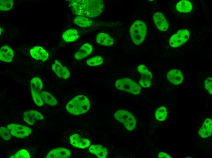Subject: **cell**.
<instances>
[{
	"instance_id": "obj_1",
	"label": "cell",
	"mask_w": 212,
	"mask_h": 158,
	"mask_svg": "<svg viewBox=\"0 0 212 158\" xmlns=\"http://www.w3.org/2000/svg\"><path fill=\"white\" fill-rule=\"evenodd\" d=\"M69 7L76 15L88 18L97 16L104 9L101 0H73L69 2Z\"/></svg>"
},
{
	"instance_id": "obj_2",
	"label": "cell",
	"mask_w": 212,
	"mask_h": 158,
	"mask_svg": "<svg viewBox=\"0 0 212 158\" xmlns=\"http://www.w3.org/2000/svg\"><path fill=\"white\" fill-rule=\"evenodd\" d=\"M90 107V101L86 96L78 95L68 102L66 108L70 114L78 115L86 112Z\"/></svg>"
},
{
	"instance_id": "obj_3",
	"label": "cell",
	"mask_w": 212,
	"mask_h": 158,
	"mask_svg": "<svg viewBox=\"0 0 212 158\" xmlns=\"http://www.w3.org/2000/svg\"><path fill=\"white\" fill-rule=\"evenodd\" d=\"M130 33L133 42L136 45H139L144 40L146 33V24L141 20H137L131 25Z\"/></svg>"
},
{
	"instance_id": "obj_4",
	"label": "cell",
	"mask_w": 212,
	"mask_h": 158,
	"mask_svg": "<svg viewBox=\"0 0 212 158\" xmlns=\"http://www.w3.org/2000/svg\"><path fill=\"white\" fill-rule=\"evenodd\" d=\"M117 88L133 94L137 95L141 92L140 86L133 80L128 78H123L118 79L115 84Z\"/></svg>"
},
{
	"instance_id": "obj_5",
	"label": "cell",
	"mask_w": 212,
	"mask_h": 158,
	"mask_svg": "<svg viewBox=\"0 0 212 158\" xmlns=\"http://www.w3.org/2000/svg\"><path fill=\"white\" fill-rule=\"evenodd\" d=\"M115 118L122 123L129 131L133 130L136 125V120L133 115L129 112L124 110H119L114 114Z\"/></svg>"
},
{
	"instance_id": "obj_6",
	"label": "cell",
	"mask_w": 212,
	"mask_h": 158,
	"mask_svg": "<svg viewBox=\"0 0 212 158\" xmlns=\"http://www.w3.org/2000/svg\"><path fill=\"white\" fill-rule=\"evenodd\" d=\"M43 87L42 82L38 77L33 78L30 82L31 94L36 104L39 106L43 105L44 102L41 96V93Z\"/></svg>"
},
{
	"instance_id": "obj_7",
	"label": "cell",
	"mask_w": 212,
	"mask_h": 158,
	"mask_svg": "<svg viewBox=\"0 0 212 158\" xmlns=\"http://www.w3.org/2000/svg\"><path fill=\"white\" fill-rule=\"evenodd\" d=\"M189 36V33L188 30H180L171 37L169 41L170 45L173 47H178L186 43Z\"/></svg>"
},
{
	"instance_id": "obj_8",
	"label": "cell",
	"mask_w": 212,
	"mask_h": 158,
	"mask_svg": "<svg viewBox=\"0 0 212 158\" xmlns=\"http://www.w3.org/2000/svg\"><path fill=\"white\" fill-rule=\"evenodd\" d=\"M7 128L12 136L19 138L28 136L32 132L29 127L16 124L9 125L7 126Z\"/></svg>"
},
{
	"instance_id": "obj_9",
	"label": "cell",
	"mask_w": 212,
	"mask_h": 158,
	"mask_svg": "<svg viewBox=\"0 0 212 158\" xmlns=\"http://www.w3.org/2000/svg\"><path fill=\"white\" fill-rule=\"evenodd\" d=\"M137 70L141 75L139 81V84L141 86L144 88L150 87L152 77L151 73L143 64L139 65L137 67Z\"/></svg>"
},
{
	"instance_id": "obj_10",
	"label": "cell",
	"mask_w": 212,
	"mask_h": 158,
	"mask_svg": "<svg viewBox=\"0 0 212 158\" xmlns=\"http://www.w3.org/2000/svg\"><path fill=\"white\" fill-rule=\"evenodd\" d=\"M71 144L75 147L80 149H84L90 146V141L87 139L82 138L77 134H74L70 137Z\"/></svg>"
},
{
	"instance_id": "obj_11",
	"label": "cell",
	"mask_w": 212,
	"mask_h": 158,
	"mask_svg": "<svg viewBox=\"0 0 212 158\" xmlns=\"http://www.w3.org/2000/svg\"><path fill=\"white\" fill-rule=\"evenodd\" d=\"M43 116L40 113L35 110L27 111L23 114L24 120L30 125H34L37 120L43 119Z\"/></svg>"
},
{
	"instance_id": "obj_12",
	"label": "cell",
	"mask_w": 212,
	"mask_h": 158,
	"mask_svg": "<svg viewBox=\"0 0 212 158\" xmlns=\"http://www.w3.org/2000/svg\"><path fill=\"white\" fill-rule=\"evenodd\" d=\"M52 69L57 76L65 79L68 78L70 73L69 71L65 67L63 66L57 60H55L52 66Z\"/></svg>"
},
{
	"instance_id": "obj_13",
	"label": "cell",
	"mask_w": 212,
	"mask_h": 158,
	"mask_svg": "<svg viewBox=\"0 0 212 158\" xmlns=\"http://www.w3.org/2000/svg\"><path fill=\"white\" fill-rule=\"evenodd\" d=\"M71 155L68 149L59 147L51 150L48 154L46 158H68Z\"/></svg>"
},
{
	"instance_id": "obj_14",
	"label": "cell",
	"mask_w": 212,
	"mask_h": 158,
	"mask_svg": "<svg viewBox=\"0 0 212 158\" xmlns=\"http://www.w3.org/2000/svg\"><path fill=\"white\" fill-rule=\"evenodd\" d=\"M153 19L157 28L160 30L164 31L168 29V24L164 15L161 12L155 13Z\"/></svg>"
},
{
	"instance_id": "obj_15",
	"label": "cell",
	"mask_w": 212,
	"mask_h": 158,
	"mask_svg": "<svg viewBox=\"0 0 212 158\" xmlns=\"http://www.w3.org/2000/svg\"><path fill=\"white\" fill-rule=\"evenodd\" d=\"M30 53L32 57L36 60L44 61L48 58L49 55L47 51L40 46H36L31 49Z\"/></svg>"
},
{
	"instance_id": "obj_16",
	"label": "cell",
	"mask_w": 212,
	"mask_h": 158,
	"mask_svg": "<svg viewBox=\"0 0 212 158\" xmlns=\"http://www.w3.org/2000/svg\"><path fill=\"white\" fill-rule=\"evenodd\" d=\"M167 78L171 83L175 85L181 83L184 78L181 72L179 70L172 69L167 73Z\"/></svg>"
},
{
	"instance_id": "obj_17",
	"label": "cell",
	"mask_w": 212,
	"mask_h": 158,
	"mask_svg": "<svg viewBox=\"0 0 212 158\" xmlns=\"http://www.w3.org/2000/svg\"><path fill=\"white\" fill-rule=\"evenodd\" d=\"M212 132V119L208 118L206 119L200 128L198 133L203 138H206L210 136Z\"/></svg>"
},
{
	"instance_id": "obj_18",
	"label": "cell",
	"mask_w": 212,
	"mask_h": 158,
	"mask_svg": "<svg viewBox=\"0 0 212 158\" xmlns=\"http://www.w3.org/2000/svg\"><path fill=\"white\" fill-rule=\"evenodd\" d=\"M14 56V53L12 49L9 46L4 45L1 47L0 49V59L4 62H11Z\"/></svg>"
},
{
	"instance_id": "obj_19",
	"label": "cell",
	"mask_w": 212,
	"mask_h": 158,
	"mask_svg": "<svg viewBox=\"0 0 212 158\" xmlns=\"http://www.w3.org/2000/svg\"><path fill=\"white\" fill-rule=\"evenodd\" d=\"M93 47L89 43H85L75 54L74 57L77 60H81L87 57L92 52Z\"/></svg>"
},
{
	"instance_id": "obj_20",
	"label": "cell",
	"mask_w": 212,
	"mask_h": 158,
	"mask_svg": "<svg viewBox=\"0 0 212 158\" xmlns=\"http://www.w3.org/2000/svg\"><path fill=\"white\" fill-rule=\"evenodd\" d=\"M89 149L90 153L99 158H106L108 154L107 149L101 145H91L90 146Z\"/></svg>"
},
{
	"instance_id": "obj_21",
	"label": "cell",
	"mask_w": 212,
	"mask_h": 158,
	"mask_svg": "<svg viewBox=\"0 0 212 158\" xmlns=\"http://www.w3.org/2000/svg\"><path fill=\"white\" fill-rule=\"evenodd\" d=\"M96 42L98 44L105 46H110L113 45V39L106 33H98L96 37Z\"/></svg>"
},
{
	"instance_id": "obj_22",
	"label": "cell",
	"mask_w": 212,
	"mask_h": 158,
	"mask_svg": "<svg viewBox=\"0 0 212 158\" xmlns=\"http://www.w3.org/2000/svg\"><path fill=\"white\" fill-rule=\"evenodd\" d=\"M80 34L77 30L71 29L66 30L62 34V37L66 42L75 41L79 37Z\"/></svg>"
},
{
	"instance_id": "obj_23",
	"label": "cell",
	"mask_w": 212,
	"mask_h": 158,
	"mask_svg": "<svg viewBox=\"0 0 212 158\" xmlns=\"http://www.w3.org/2000/svg\"><path fill=\"white\" fill-rule=\"evenodd\" d=\"M176 9L179 12L187 13L192 10V6L191 3L189 1L182 0L177 4Z\"/></svg>"
},
{
	"instance_id": "obj_24",
	"label": "cell",
	"mask_w": 212,
	"mask_h": 158,
	"mask_svg": "<svg viewBox=\"0 0 212 158\" xmlns=\"http://www.w3.org/2000/svg\"><path fill=\"white\" fill-rule=\"evenodd\" d=\"M41 98L45 103L51 106H55L57 104V101L55 97L49 93L43 91L41 92Z\"/></svg>"
},
{
	"instance_id": "obj_25",
	"label": "cell",
	"mask_w": 212,
	"mask_h": 158,
	"mask_svg": "<svg viewBox=\"0 0 212 158\" xmlns=\"http://www.w3.org/2000/svg\"><path fill=\"white\" fill-rule=\"evenodd\" d=\"M167 112L166 108L163 106L158 108L155 112V117L156 119L160 121L164 120L166 118Z\"/></svg>"
},
{
	"instance_id": "obj_26",
	"label": "cell",
	"mask_w": 212,
	"mask_h": 158,
	"mask_svg": "<svg viewBox=\"0 0 212 158\" xmlns=\"http://www.w3.org/2000/svg\"><path fill=\"white\" fill-rule=\"evenodd\" d=\"M103 62V59L101 57L96 56L87 60V64L90 66H94L101 64Z\"/></svg>"
},
{
	"instance_id": "obj_27",
	"label": "cell",
	"mask_w": 212,
	"mask_h": 158,
	"mask_svg": "<svg viewBox=\"0 0 212 158\" xmlns=\"http://www.w3.org/2000/svg\"><path fill=\"white\" fill-rule=\"evenodd\" d=\"M0 9L2 11H8L13 6L12 0H1Z\"/></svg>"
},
{
	"instance_id": "obj_28",
	"label": "cell",
	"mask_w": 212,
	"mask_h": 158,
	"mask_svg": "<svg viewBox=\"0 0 212 158\" xmlns=\"http://www.w3.org/2000/svg\"><path fill=\"white\" fill-rule=\"evenodd\" d=\"M11 158H30L29 153L24 149H21L11 156Z\"/></svg>"
},
{
	"instance_id": "obj_29",
	"label": "cell",
	"mask_w": 212,
	"mask_h": 158,
	"mask_svg": "<svg viewBox=\"0 0 212 158\" xmlns=\"http://www.w3.org/2000/svg\"><path fill=\"white\" fill-rule=\"evenodd\" d=\"M0 134L1 137L5 140H8L11 138V133L8 129L5 127H1Z\"/></svg>"
},
{
	"instance_id": "obj_30",
	"label": "cell",
	"mask_w": 212,
	"mask_h": 158,
	"mask_svg": "<svg viewBox=\"0 0 212 158\" xmlns=\"http://www.w3.org/2000/svg\"><path fill=\"white\" fill-rule=\"evenodd\" d=\"M204 86L205 88L209 93L212 94V78L209 77L206 79L204 81Z\"/></svg>"
},
{
	"instance_id": "obj_31",
	"label": "cell",
	"mask_w": 212,
	"mask_h": 158,
	"mask_svg": "<svg viewBox=\"0 0 212 158\" xmlns=\"http://www.w3.org/2000/svg\"><path fill=\"white\" fill-rule=\"evenodd\" d=\"M158 157L159 158H171L168 154L164 152H161L158 154Z\"/></svg>"
}]
</instances>
